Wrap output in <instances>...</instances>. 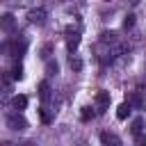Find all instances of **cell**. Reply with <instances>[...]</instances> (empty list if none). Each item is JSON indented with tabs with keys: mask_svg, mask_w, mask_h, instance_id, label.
Instances as JSON below:
<instances>
[{
	"mask_svg": "<svg viewBox=\"0 0 146 146\" xmlns=\"http://www.w3.org/2000/svg\"><path fill=\"white\" fill-rule=\"evenodd\" d=\"M128 103H130L132 107H139V105H141V96H139V94H132V96L128 98Z\"/></svg>",
	"mask_w": 146,
	"mask_h": 146,
	"instance_id": "cell-17",
	"label": "cell"
},
{
	"mask_svg": "<svg viewBox=\"0 0 146 146\" xmlns=\"http://www.w3.org/2000/svg\"><path fill=\"white\" fill-rule=\"evenodd\" d=\"M141 128H144V121H141V119H135V121H132V125H130V130H132V135H137V132H141Z\"/></svg>",
	"mask_w": 146,
	"mask_h": 146,
	"instance_id": "cell-13",
	"label": "cell"
},
{
	"mask_svg": "<svg viewBox=\"0 0 146 146\" xmlns=\"http://www.w3.org/2000/svg\"><path fill=\"white\" fill-rule=\"evenodd\" d=\"M135 141H137L139 146H144V144H146V135H141V132H137V135H135Z\"/></svg>",
	"mask_w": 146,
	"mask_h": 146,
	"instance_id": "cell-21",
	"label": "cell"
},
{
	"mask_svg": "<svg viewBox=\"0 0 146 146\" xmlns=\"http://www.w3.org/2000/svg\"><path fill=\"white\" fill-rule=\"evenodd\" d=\"M11 107H14V110H18V112H21V110H25V107H27V96H23V94L14 96V98H11Z\"/></svg>",
	"mask_w": 146,
	"mask_h": 146,
	"instance_id": "cell-8",
	"label": "cell"
},
{
	"mask_svg": "<svg viewBox=\"0 0 146 146\" xmlns=\"http://www.w3.org/2000/svg\"><path fill=\"white\" fill-rule=\"evenodd\" d=\"M105 2H110V0H105Z\"/></svg>",
	"mask_w": 146,
	"mask_h": 146,
	"instance_id": "cell-22",
	"label": "cell"
},
{
	"mask_svg": "<svg viewBox=\"0 0 146 146\" xmlns=\"http://www.w3.org/2000/svg\"><path fill=\"white\" fill-rule=\"evenodd\" d=\"M27 50V41L25 39H11V41H5V43H0V52H5V55H11V57H21L23 52Z\"/></svg>",
	"mask_w": 146,
	"mask_h": 146,
	"instance_id": "cell-1",
	"label": "cell"
},
{
	"mask_svg": "<svg viewBox=\"0 0 146 146\" xmlns=\"http://www.w3.org/2000/svg\"><path fill=\"white\" fill-rule=\"evenodd\" d=\"M110 100H112V96H110V91H98L96 94V107H98V112H105L107 107H110Z\"/></svg>",
	"mask_w": 146,
	"mask_h": 146,
	"instance_id": "cell-5",
	"label": "cell"
},
{
	"mask_svg": "<svg viewBox=\"0 0 146 146\" xmlns=\"http://www.w3.org/2000/svg\"><path fill=\"white\" fill-rule=\"evenodd\" d=\"M50 52H52V46L48 43V46H43V50H41V57H43V59H48V57H50Z\"/></svg>",
	"mask_w": 146,
	"mask_h": 146,
	"instance_id": "cell-20",
	"label": "cell"
},
{
	"mask_svg": "<svg viewBox=\"0 0 146 146\" xmlns=\"http://www.w3.org/2000/svg\"><path fill=\"white\" fill-rule=\"evenodd\" d=\"M0 30L7 32V34H11V32L16 30V18H14V14H0Z\"/></svg>",
	"mask_w": 146,
	"mask_h": 146,
	"instance_id": "cell-3",
	"label": "cell"
},
{
	"mask_svg": "<svg viewBox=\"0 0 146 146\" xmlns=\"http://www.w3.org/2000/svg\"><path fill=\"white\" fill-rule=\"evenodd\" d=\"M46 73H48V75H57V73H59V64H57V62H48V64H46Z\"/></svg>",
	"mask_w": 146,
	"mask_h": 146,
	"instance_id": "cell-12",
	"label": "cell"
},
{
	"mask_svg": "<svg viewBox=\"0 0 146 146\" xmlns=\"http://www.w3.org/2000/svg\"><path fill=\"white\" fill-rule=\"evenodd\" d=\"M130 110H132V105H130L128 100H125V103H121V105L116 107V119H119V121H125V119L130 116Z\"/></svg>",
	"mask_w": 146,
	"mask_h": 146,
	"instance_id": "cell-7",
	"label": "cell"
},
{
	"mask_svg": "<svg viewBox=\"0 0 146 146\" xmlns=\"http://www.w3.org/2000/svg\"><path fill=\"white\" fill-rule=\"evenodd\" d=\"M100 141L103 144H121V139L116 135H112V132H100Z\"/></svg>",
	"mask_w": 146,
	"mask_h": 146,
	"instance_id": "cell-9",
	"label": "cell"
},
{
	"mask_svg": "<svg viewBox=\"0 0 146 146\" xmlns=\"http://www.w3.org/2000/svg\"><path fill=\"white\" fill-rule=\"evenodd\" d=\"M132 25H135V14H125V18H123V27L130 30Z\"/></svg>",
	"mask_w": 146,
	"mask_h": 146,
	"instance_id": "cell-14",
	"label": "cell"
},
{
	"mask_svg": "<svg viewBox=\"0 0 146 146\" xmlns=\"http://www.w3.org/2000/svg\"><path fill=\"white\" fill-rule=\"evenodd\" d=\"M71 68L80 71V68H82V59H78V57H71Z\"/></svg>",
	"mask_w": 146,
	"mask_h": 146,
	"instance_id": "cell-18",
	"label": "cell"
},
{
	"mask_svg": "<svg viewBox=\"0 0 146 146\" xmlns=\"http://www.w3.org/2000/svg\"><path fill=\"white\" fill-rule=\"evenodd\" d=\"M11 78H14V80H23V78H25V73H23V66H21V62L11 66Z\"/></svg>",
	"mask_w": 146,
	"mask_h": 146,
	"instance_id": "cell-10",
	"label": "cell"
},
{
	"mask_svg": "<svg viewBox=\"0 0 146 146\" xmlns=\"http://www.w3.org/2000/svg\"><path fill=\"white\" fill-rule=\"evenodd\" d=\"M114 36H116L114 32H103L100 34V41H114Z\"/></svg>",
	"mask_w": 146,
	"mask_h": 146,
	"instance_id": "cell-19",
	"label": "cell"
},
{
	"mask_svg": "<svg viewBox=\"0 0 146 146\" xmlns=\"http://www.w3.org/2000/svg\"><path fill=\"white\" fill-rule=\"evenodd\" d=\"M66 34H68V36H66V48H68V50L73 52V50H75V48L80 46V34H78V32H73L71 27L66 30Z\"/></svg>",
	"mask_w": 146,
	"mask_h": 146,
	"instance_id": "cell-6",
	"label": "cell"
},
{
	"mask_svg": "<svg viewBox=\"0 0 146 146\" xmlns=\"http://www.w3.org/2000/svg\"><path fill=\"white\" fill-rule=\"evenodd\" d=\"M27 21L30 23H34V25H43L46 23V9H30L27 11Z\"/></svg>",
	"mask_w": 146,
	"mask_h": 146,
	"instance_id": "cell-4",
	"label": "cell"
},
{
	"mask_svg": "<svg viewBox=\"0 0 146 146\" xmlns=\"http://www.w3.org/2000/svg\"><path fill=\"white\" fill-rule=\"evenodd\" d=\"M39 96H41L43 100L50 96V87H48V82H46V80H43V82H39Z\"/></svg>",
	"mask_w": 146,
	"mask_h": 146,
	"instance_id": "cell-11",
	"label": "cell"
},
{
	"mask_svg": "<svg viewBox=\"0 0 146 146\" xmlns=\"http://www.w3.org/2000/svg\"><path fill=\"white\" fill-rule=\"evenodd\" d=\"M39 114H41V121H43V123H50V121H52V114H50L46 107H41V110H39Z\"/></svg>",
	"mask_w": 146,
	"mask_h": 146,
	"instance_id": "cell-16",
	"label": "cell"
},
{
	"mask_svg": "<svg viewBox=\"0 0 146 146\" xmlns=\"http://www.w3.org/2000/svg\"><path fill=\"white\" fill-rule=\"evenodd\" d=\"M7 125H9L11 130H25V128H27V119H25L23 114H9V116H7Z\"/></svg>",
	"mask_w": 146,
	"mask_h": 146,
	"instance_id": "cell-2",
	"label": "cell"
},
{
	"mask_svg": "<svg viewBox=\"0 0 146 146\" xmlns=\"http://www.w3.org/2000/svg\"><path fill=\"white\" fill-rule=\"evenodd\" d=\"M80 119H82V121H89V119H94V110H91V107H82V114H80Z\"/></svg>",
	"mask_w": 146,
	"mask_h": 146,
	"instance_id": "cell-15",
	"label": "cell"
}]
</instances>
